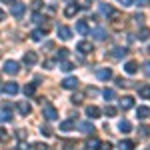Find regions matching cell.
I'll return each mask as SVG.
<instances>
[{
  "label": "cell",
  "instance_id": "1",
  "mask_svg": "<svg viewBox=\"0 0 150 150\" xmlns=\"http://www.w3.org/2000/svg\"><path fill=\"white\" fill-rule=\"evenodd\" d=\"M10 120H12V106L8 102H4L0 108V122H10Z\"/></svg>",
  "mask_w": 150,
  "mask_h": 150
},
{
  "label": "cell",
  "instance_id": "2",
  "mask_svg": "<svg viewBox=\"0 0 150 150\" xmlns=\"http://www.w3.org/2000/svg\"><path fill=\"white\" fill-rule=\"evenodd\" d=\"M22 62L26 64V66H34L36 62H38V54H36L34 50H26V52H24Z\"/></svg>",
  "mask_w": 150,
  "mask_h": 150
},
{
  "label": "cell",
  "instance_id": "3",
  "mask_svg": "<svg viewBox=\"0 0 150 150\" xmlns=\"http://www.w3.org/2000/svg\"><path fill=\"white\" fill-rule=\"evenodd\" d=\"M44 118H46V120H56L58 118V110L48 102H44Z\"/></svg>",
  "mask_w": 150,
  "mask_h": 150
},
{
  "label": "cell",
  "instance_id": "4",
  "mask_svg": "<svg viewBox=\"0 0 150 150\" xmlns=\"http://www.w3.org/2000/svg\"><path fill=\"white\" fill-rule=\"evenodd\" d=\"M24 10H26V4H22V2H12L10 14L14 16V18H20V16L24 14Z\"/></svg>",
  "mask_w": 150,
  "mask_h": 150
},
{
  "label": "cell",
  "instance_id": "5",
  "mask_svg": "<svg viewBox=\"0 0 150 150\" xmlns=\"http://www.w3.org/2000/svg\"><path fill=\"white\" fill-rule=\"evenodd\" d=\"M4 72H6V74H10V76H16V74L20 72V66H18V62H14V60H8V62L4 64Z\"/></svg>",
  "mask_w": 150,
  "mask_h": 150
},
{
  "label": "cell",
  "instance_id": "6",
  "mask_svg": "<svg viewBox=\"0 0 150 150\" xmlns=\"http://www.w3.org/2000/svg\"><path fill=\"white\" fill-rule=\"evenodd\" d=\"M118 106H120L122 110H130V108L134 106V98H132V96H122V98L118 100Z\"/></svg>",
  "mask_w": 150,
  "mask_h": 150
},
{
  "label": "cell",
  "instance_id": "7",
  "mask_svg": "<svg viewBox=\"0 0 150 150\" xmlns=\"http://www.w3.org/2000/svg\"><path fill=\"white\" fill-rule=\"evenodd\" d=\"M76 50H78L80 54H90V52H92V44H90V42H86V40H82V42L76 44Z\"/></svg>",
  "mask_w": 150,
  "mask_h": 150
},
{
  "label": "cell",
  "instance_id": "8",
  "mask_svg": "<svg viewBox=\"0 0 150 150\" xmlns=\"http://www.w3.org/2000/svg\"><path fill=\"white\" fill-rule=\"evenodd\" d=\"M2 90L6 94H10V96H14V94H18V84H16V82H6V84L2 86Z\"/></svg>",
  "mask_w": 150,
  "mask_h": 150
},
{
  "label": "cell",
  "instance_id": "9",
  "mask_svg": "<svg viewBox=\"0 0 150 150\" xmlns=\"http://www.w3.org/2000/svg\"><path fill=\"white\" fill-rule=\"evenodd\" d=\"M78 10H80V6L70 2L68 6H66V10H64V16H66V18H72V16H76V14H78Z\"/></svg>",
  "mask_w": 150,
  "mask_h": 150
},
{
  "label": "cell",
  "instance_id": "10",
  "mask_svg": "<svg viewBox=\"0 0 150 150\" xmlns=\"http://www.w3.org/2000/svg\"><path fill=\"white\" fill-rule=\"evenodd\" d=\"M78 86V80L74 78V76H70V78H64L62 80V88H66V90H74Z\"/></svg>",
  "mask_w": 150,
  "mask_h": 150
},
{
  "label": "cell",
  "instance_id": "11",
  "mask_svg": "<svg viewBox=\"0 0 150 150\" xmlns=\"http://www.w3.org/2000/svg\"><path fill=\"white\" fill-rule=\"evenodd\" d=\"M100 114H102V110H100V108H98V106H88V108H86V116H88V118H100Z\"/></svg>",
  "mask_w": 150,
  "mask_h": 150
},
{
  "label": "cell",
  "instance_id": "12",
  "mask_svg": "<svg viewBox=\"0 0 150 150\" xmlns=\"http://www.w3.org/2000/svg\"><path fill=\"white\" fill-rule=\"evenodd\" d=\"M96 76H98V80H110V78H112V70L110 68H100V70H96Z\"/></svg>",
  "mask_w": 150,
  "mask_h": 150
},
{
  "label": "cell",
  "instance_id": "13",
  "mask_svg": "<svg viewBox=\"0 0 150 150\" xmlns=\"http://www.w3.org/2000/svg\"><path fill=\"white\" fill-rule=\"evenodd\" d=\"M136 116H138L140 120L150 118V108H148V106H138V108H136Z\"/></svg>",
  "mask_w": 150,
  "mask_h": 150
},
{
  "label": "cell",
  "instance_id": "14",
  "mask_svg": "<svg viewBox=\"0 0 150 150\" xmlns=\"http://www.w3.org/2000/svg\"><path fill=\"white\" fill-rule=\"evenodd\" d=\"M70 36H72V30H70L68 26H58V38H62V40H68Z\"/></svg>",
  "mask_w": 150,
  "mask_h": 150
},
{
  "label": "cell",
  "instance_id": "15",
  "mask_svg": "<svg viewBox=\"0 0 150 150\" xmlns=\"http://www.w3.org/2000/svg\"><path fill=\"white\" fill-rule=\"evenodd\" d=\"M124 70H126L128 74H136V72H138V62H134V60H128L126 64H124Z\"/></svg>",
  "mask_w": 150,
  "mask_h": 150
},
{
  "label": "cell",
  "instance_id": "16",
  "mask_svg": "<svg viewBox=\"0 0 150 150\" xmlns=\"http://www.w3.org/2000/svg\"><path fill=\"white\" fill-rule=\"evenodd\" d=\"M30 110H32V108H30V104L26 102V100H20V102H18V112H20L22 116L30 114Z\"/></svg>",
  "mask_w": 150,
  "mask_h": 150
},
{
  "label": "cell",
  "instance_id": "17",
  "mask_svg": "<svg viewBox=\"0 0 150 150\" xmlns=\"http://www.w3.org/2000/svg\"><path fill=\"white\" fill-rule=\"evenodd\" d=\"M126 54H128L126 48H120V46H118V48H114V50H112V54H110V56L114 58V60H120V58H124Z\"/></svg>",
  "mask_w": 150,
  "mask_h": 150
},
{
  "label": "cell",
  "instance_id": "18",
  "mask_svg": "<svg viewBox=\"0 0 150 150\" xmlns=\"http://www.w3.org/2000/svg\"><path fill=\"white\" fill-rule=\"evenodd\" d=\"M118 130H120L122 134H128V132L132 130V124H130L128 120H120V122H118Z\"/></svg>",
  "mask_w": 150,
  "mask_h": 150
},
{
  "label": "cell",
  "instance_id": "19",
  "mask_svg": "<svg viewBox=\"0 0 150 150\" xmlns=\"http://www.w3.org/2000/svg\"><path fill=\"white\" fill-rule=\"evenodd\" d=\"M90 36H94L96 40H104V38H106V30H104V28H96V30H92Z\"/></svg>",
  "mask_w": 150,
  "mask_h": 150
},
{
  "label": "cell",
  "instance_id": "20",
  "mask_svg": "<svg viewBox=\"0 0 150 150\" xmlns=\"http://www.w3.org/2000/svg\"><path fill=\"white\" fill-rule=\"evenodd\" d=\"M76 30H78L80 34H86V32H88V24H86V20H78V22H76Z\"/></svg>",
  "mask_w": 150,
  "mask_h": 150
},
{
  "label": "cell",
  "instance_id": "21",
  "mask_svg": "<svg viewBox=\"0 0 150 150\" xmlns=\"http://www.w3.org/2000/svg\"><path fill=\"white\" fill-rule=\"evenodd\" d=\"M148 38H150V28H140V32H138V40L146 42Z\"/></svg>",
  "mask_w": 150,
  "mask_h": 150
},
{
  "label": "cell",
  "instance_id": "22",
  "mask_svg": "<svg viewBox=\"0 0 150 150\" xmlns=\"http://www.w3.org/2000/svg\"><path fill=\"white\" fill-rule=\"evenodd\" d=\"M138 94L142 98H150V84H144V86H140L138 88Z\"/></svg>",
  "mask_w": 150,
  "mask_h": 150
},
{
  "label": "cell",
  "instance_id": "23",
  "mask_svg": "<svg viewBox=\"0 0 150 150\" xmlns=\"http://www.w3.org/2000/svg\"><path fill=\"white\" fill-rule=\"evenodd\" d=\"M118 148H122V150H132V148H134V142H132V140H120Z\"/></svg>",
  "mask_w": 150,
  "mask_h": 150
},
{
  "label": "cell",
  "instance_id": "24",
  "mask_svg": "<svg viewBox=\"0 0 150 150\" xmlns=\"http://www.w3.org/2000/svg\"><path fill=\"white\" fill-rule=\"evenodd\" d=\"M100 12H102L106 18H110V14L114 12V8H112V6H108V4H100Z\"/></svg>",
  "mask_w": 150,
  "mask_h": 150
},
{
  "label": "cell",
  "instance_id": "25",
  "mask_svg": "<svg viewBox=\"0 0 150 150\" xmlns=\"http://www.w3.org/2000/svg\"><path fill=\"white\" fill-rule=\"evenodd\" d=\"M80 130H82V132H86V134H92V132H94V126L90 124V122H82V124H80Z\"/></svg>",
  "mask_w": 150,
  "mask_h": 150
},
{
  "label": "cell",
  "instance_id": "26",
  "mask_svg": "<svg viewBox=\"0 0 150 150\" xmlns=\"http://www.w3.org/2000/svg\"><path fill=\"white\" fill-rule=\"evenodd\" d=\"M34 92H36V84H34V82H32V84H26V86H24V94H26V96H32Z\"/></svg>",
  "mask_w": 150,
  "mask_h": 150
},
{
  "label": "cell",
  "instance_id": "27",
  "mask_svg": "<svg viewBox=\"0 0 150 150\" xmlns=\"http://www.w3.org/2000/svg\"><path fill=\"white\" fill-rule=\"evenodd\" d=\"M86 146H88V148H100V140L98 138H88Z\"/></svg>",
  "mask_w": 150,
  "mask_h": 150
},
{
  "label": "cell",
  "instance_id": "28",
  "mask_svg": "<svg viewBox=\"0 0 150 150\" xmlns=\"http://www.w3.org/2000/svg\"><path fill=\"white\" fill-rule=\"evenodd\" d=\"M66 56H68V50L66 48H60L56 52V60H66Z\"/></svg>",
  "mask_w": 150,
  "mask_h": 150
},
{
  "label": "cell",
  "instance_id": "29",
  "mask_svg": "<svg viewBox=\"0 0 150 150\" xmlns=\"http://www.w3.org/2000/svg\"><path fill=\"white\" fill-rule=\"evenodd\" d=\"M70 128H74V120H64L60 124V130H70Z\"/></svg>",
  "mask_w": 150,
  "mask_h": 150
},
{
  "label": "cell",
  "instance_id": "30",
  "mask_svg": "<svg viewBox=\"0 0 150 150\" xmlns=\"http://www.w3.org/2000/svg\"><path fill=\"white\" fill-rule=\"evenodd\" d=\"M82 100H84V96H82L80 92L72 94V104H82Z\"/></svg>",
  "mask_w": 150,
  "mask_h": 150
},
{
  "label": "cell",
  "instance_id": "31",
  "mask_svg": "<svg viewBox=\"0 0 150 150\" xmlns=\"http://www.w3.org/2000/svg\"><path fill=\"white\" fill-rule=\"evenodd\" d=\"M116 112H118V110H116L114 106H106V108H104V114L106 116H116Z\"/></svg>",
  "mask_w": 150,
  "mask_h": 150
},
{
  "label": "cell",
  "instance_id": "32",
  "mask_svg": "<svg viewBox=\"0 0 150 150\" xmlns=\"http://www.w3.org/2000/svg\"><path fill=\"white\" fill-rule=\"evenodd\" d=\"M72 68H74V66H72V62H66V60H64V62H62V66H60V70H64V72H70Z\"/></svg>",
  "mask_w": 150,
  "mask_h": 150
},
{
  "label": "cell",
  "instance_id": "33",
  "mask_svg": "<svg viewBox=\"0 0 150 150\" xmlns=\"http://www.w3.org/2000/svg\"><path fill=\"white\" fill-rule=\"evenodd\" d=\"M8 138H10V134H8L4 128H0V142H6Z\"/></svg>",
  "mask_w": 150,
  "mask_h": 150
},
{
  "label": "cell",
  "instance_id": "34",
  "mask_svg": "<svg viewBox=\"0 0 150 150\" xmlns=\"http://www.w3.org/2000/svg\"><path fill=\"white\" fill-rule=\"evenodd\" d=\"M132 20H134V22H136V24H140V22H142V20H144V14H142V12H136V14L132 16Z\"/></svg>",
  "mask_w": 150,
  "mask_h": 150
},
{
  "label": "cell",
  "instance_id": "35",
  "mask_svg": "<svg viewBox=\"0 0 150 150\" xmlns=\"http://www.w3.org/2000/svg\"><path fill=\"white\" fill-rule=\"evenodd\" d=\"M116 84H118L120 88H126V86H130V82L124 80V78H116Z\"/></svg>",
  "mask_w": 150,
  "mask_h": 150
},
{
  "label": "cell",
  "instance_id": "36",
  "mask_svg": "<svg viewBox=\"0 0 150 150\" xmlns=\"http://www.w3.org/2000/svg\"><path fill=\"white\" fill-rule=\"evenodd\" d=\"M42 34H44V32H40V30H34V32H32V40H36V42H38V40H42Z\"/></svg>",
  "mask_w": 150,
  "mask_h": 150
},
{
  "label": "cell",
  "instance_id": "37",
  "mask_svg": "<svg viewBox=\"0 0 150 150\" xmlns=\"http://www.w3.org/2000/svg\"><path fill=\"white\" fill-rule=\"evenodd\" d=\"M102 94H104V98H108V100H112V98H114V90H110V88H106Z\"/></svg>",
  "mask_w": 150,
  "mask_h": 150
},
{
  "label": "cell",
  "instance_id": "38",
  "mask_svg": "<svg viewBox=\"0 0 150 150\" xmlns=\"http://www.w3.org/2000/svg\"><path fill=\"white\" fill-rule=\"evenodd\" d=\"M134 4H136L138 8H142V6H148V4H150V0H134Z\"/></svg>",
  "mask_w": 150,
  "mask_h": 150
},
{
  "label": "cell",
  "instance_id": "39",
  "mask_svg": "<svg viewBox=\"0 0 150 150\" xmlns=\"http://www.w3.org/2000/svg\"><path fill=\"white\" fill-rule=\"evenodd\" d=\"M16 138H18L20 142H22V140L26 138V132H24V130H16Z\"/></svg>",
  "mask_w": 150,
  "mask_h": 150
},
{
  "label": "cell",
  "instance_id": "40",
  "mask_svg": "<svg viewBox=\"0 0 150 150\" xmlns=\"http://www.w3.org/2000/svg\"><path fill=\"white\" fill-rule=\"evenodd\" d=\"M40 132H42L44 136H50V134H52V130H50L48 126H42V128H40Z\"/></svg>",
  "mask_w": 150,
  "mask_h": 150
},
{
  "label": "cell",
  "instance_id": "41",
  "mask_svg": "<svg viewBox=\"0 0 150 150\" xmlns=\"http://www.w3.org/2000/svg\"><path fill=\"white\" fill-rule=\"evenodd\" d=\"M40 6H42V0H34V2H32V8H34V10H40Z\"/></svg>",
  "mask_w": 150,
  "mask_h": 150
},
{
  "label": "cell",
  "instance_id": "42",
  "mask_svg": "<svg viewBox=\"0 0 150 150\" xmlns=\"http://www.w3.org/2000/svg\"><path fill=\"white\" fill-rule=\"evenodd\" d=\"M44 68H54V60H44Z\"/></svg>",
  "mask_w": 150,
  "mask_h": 150
},
{
  "label": "cell",
  "instance_id": "43",
  "mask_svg": "<svg viewBox=\"0 0 150 150\" xmlns=\"http://www.w3.org/2000/svg\"><path fill=\"white\" fill-rule=\"evenodd\" d=\"M32 148H42V150H44V148H48V146H46V144H40V142H34Z\"/></svg>",
  "mask_w": 150,
  "mask_h": 150
},
{
  "label": "cell",
  "instance_id": "44",
  "mask_svg": "<svg viewBox=\"0 0 150 150\" xmlns=\"http://www.w3.org/2000/svg\"><path fill=\"white\" fill-rule=\"evenodd\" d=\"M140 134H142V136H148V128L142 126V128H140Z\"/></svg>",
  "mask_w": 150,
  "mask_h": 150
},
{
  "label": "cell",
  "instance_id": "45",
  "mask_svg": "<svg viewBox=\"0 0 150 150\" xmlns=\"http://www.w3.org/2000/svg\"><path fill=\"white\" fill-rule=\"evenodd\" d=\"M118 2H120L122 6H130V4H132V0H118Z\"/></svg>",
  "mask_w": 150,
  "mask_h": 150
},
{
  "label": "cell",
  "instance_id": "46",
  "mask_svg": "<svg viewBox=\"0 0 150 150\" xmlns=\"http://www.w3.org/2000/svg\"><path fill=\"white\" fill-rule=\"evenodd\" d=\"M4 18H6V12H4L2 8H0V20H4Z\"/></svg>",
  "mask_w": 150,
  "mask_h": 150
},
{
  "label": "cell",
  "instance_id": "47",
  "mask_svg": "<svg viewBox=\"0 0 150 150\" xmlns=\"http://www.w3.org/2000/svg\"><path fill=\"white\" fill-rule=\"evenodd\" d=\"M4 4H12V2H16V0H2Z\"/></svg>",
  "mask_w": 150,
  "mask_h": 150
},
{
  "label": "cell",
  "instance_id": "48",
  "mask_svg": "<svg viewBox=\"0 0 150 150\" xmlns=\"http://www.w3.org/2000/svg\"><path fill=\"white\" fill-rule=\"evenodd\" d=\"M146 72H148V76H150V62L146 64Z\"/></svg>",
  "mask_w": 150,
  "mask_h": 150
},
{
  "label": "cell",
  "instance_id": "49",
  "mask_svg": "<svg viewBox=\"0 0 150 150\" xmlns=\"http://www.w3.org/2000/svg\"><path fill=\"white\" fill-rule=\"evenodd\" d=\"M88 2H92V0H88Z\"/></svg>",
  "mask_w": 150,
  "mask_h": 150
}]
</instances>
